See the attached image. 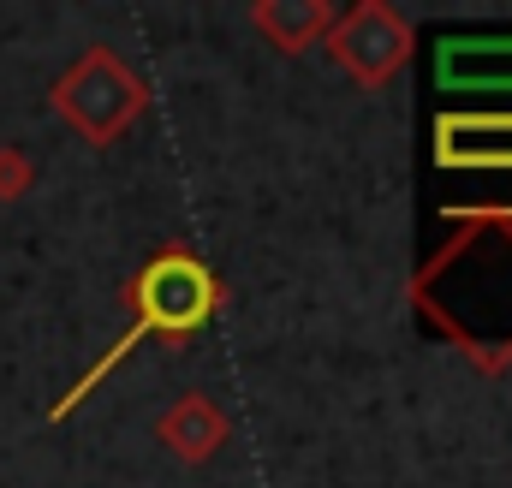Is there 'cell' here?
I'll return each instance as SVG.
<instances>
[{
    "label": "cell",
    "instance_id": "8992f818",
    "mask_svg": "<svg viewBox=\"0 0 512 488\" xmlns=\"http://www.w3.org/2000/svg\"><path fill=\"white\" fill-rule=\"evenodd\" d=\"M221 435H227V423H221V411H215L209 399H185V405L161 423V441H173L185 459H203L209 447H221Z\"/></svg>",
    "mask_w": 512,
    "mask_h": 488
},
{
    "label": "cell",
    "instance_id": "52a82bcc",
    "mask_svg": "<svg viewBox=\"0 0 512 488\" xmlns=\"http://www.w3.org/2000/svg\"><path fill=\"white\" fill-rule=\"evenodd\" d=\"M251 18H256V30H268L274 48H286V54L304 48L316 30H328V12L322 6H256Z\"/></svg>",
    "mask_w": 512,
    "mask_h": 488
},
{
    "label": "cell",
    "instance_id": "6da1fadb",
    "mask_svg": "<svg viewBox=\"0 0 512 488\" xmlns=\"http://www.w3.org/2000/svg\"><path fill=\"white\" fill-rule=\"evenodd\" d=\"M209 316H215V274H209L203 262H191V256H161V262L137 280V322H131V334L108 352V358H102V364L90 369L84 381H78V393H72L66 405H78V399H84L108 369L120 364L137 340H149V334L179 340V334H197ZM66 405H60V411H66Z\"/></svg>",
    "mask_w": 512,
    "mask_h": 488
},
{
    "label": "cell",
    "instance_id": "3957f363",
    "mask_svg": "<svg viewBox=\"0 0 512 488\" xmlns=\"http://www.w3.org/2000/svg\"><path fill=\"white\" fill-rule=\"evenodd\" d=\"M334 54H340V66H346L352 78L382 84V78H393V72L405 66V54H411V30H405V18H399L393 6L370 0V6H358L352 18L334 24Z\"/></svg>",
    "mask_w": 512,
    "mask_h": 488
},
{
    "label": "cell",
    "instance_id": "277c9868",
    "mask_svg": "<svg viewBox=\"0 0 512 488\" xmlns=\"http://www.w3.org/2000/svg\"><path fill=\"white\" fill-rule=\"evenodd\" d=\"M441 90L459 96H512V36H453L435 48Z\"/></svg>",
    "mask_w": 512,
    "mask_h": 488
},
{
    "label": "cell",
    "instance_id": "7a4b0ae2",
    "mask_svg": "<svg viewBox=\"0 0 512 488\" xmlns=\"http://www.w3.org/2000/svg\"><path fill=\"white\" fill-rule=\"evenodd\" d=\"M54 108L78 125L90 143H114V137L137 120V108H143V84L131 78L108 48H90V54L60 78Z\"/></svg>",
    "mask_w": 512,
    "mask_h": 488
},
{
    "label": "cell",
    "instance_id": "5b68a950",
    "mask_svg": "<svg viewBox=\"0 0 512 488\" xmlns=\"http://www.w3.org/2000/svg\"><path fill=\"white\" fill-rule=\"evenodd\" d=\"M435 155L465 173H512V114H447L435 125Z\"/></svg>",
    "mask_w": 512,
    "mask_h": 488
}]
</instances>
